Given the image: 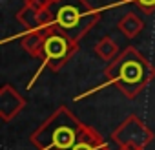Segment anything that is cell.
Returning a JSON list of instances; mask_svg holds the SVG:
<instances>
[{
	"instance_id": "cell-1",
	"label": "cell",
	"mask_w": 155,
	"mask_h": 150,
	"mask_svg": "<svg viewBox=\"0 0 155 150\" xmlns=\"http://www.w3.org/2000/svg\"><path fill=\"white\" fill-rule=\"evenodd\" d=\"M108 84L117 86L128 99H135L153 79L155 68L135 48H126L104 70Z\"/></svg>"
},
{
	"instance_id": "cell-2",
	"label": "cell",
	"mask_w": 155,
	"mask_h": 150,
	"mask_svg": "<svg viewBox=\"0 0 155 150\" xmlns=\"http://www.w3.org/2000/svg\"><path fill=\"white\" fill-rule=\"evenodd\" d=\"M86 126L68 106H58L29 135V141L37 150H73Z\"/></svg>"
},
{
	"instance_id": "cell-3",
	"label": "cell",
	"mask_w": 155,
	"mask_h": 150,
	"mask_svg": "<svg viewBox=\"0 0 155 150\" xmlns=\"http://www.w3.org/2000/svg\"><path fill=\"white\" fill-rule=\"evenodd\" d=\"M51 11L55 15L53 24L77 42H81L101 20V11L88 4V0H58L51 4Z\"/></svg>"
},
{
	"instance_id": "cell-4",
	"label": "cell",
	"mask_w": 155,
	"mask_h": 150,
	"mask_svg": "<svg viewBox=\"0 0 155 150\" xmlns=\"http://www.w3.org/2000/svg\"><path fill=\"white\" fill-rule=\"evenodd\" d=\"M77 51H79L77 40H73L69 35L60 31L55 24L46 28V44L40 57L44 66H48L51 71H58Z\"/></svg>"
},
{
	"instance_id": "cell-5",
	"label": "cell",
	"mask_w": 155,
	"mask_h": 150,
	"mask_svg": "<svg viewBox=\"0 0 155 150\" xmlns=\"http://www.w3.org/2000/svg\"><path fill=\"white\" fill-rule=\"evenodd\" d=\"M111 141L117 143L119 146L126 148H135V150H144L151 141H153V132L146 123H142L137 115H128L113 132H111Z\"/></svg>"
},
{
	"instance_id": "cell-6",
	"label": "cell",
	"mask_w": 155,
	"mask_h": 150,
	"mask_svg": "<svg viewBox=\"0 0 155 150\" xmlns=\"http://www.w3.org/2000/svg\"><path fill=\"white\" fill-rule=\"evenodd\" d=\"M24 106H26V99L11 84H4L0 88V117L4 123L15 119Z\"/></svg>"
},
{
	"instance_id": "cell-7",
	"label": "cell",
	"mask_w": 155,
	"mask_h": 150,
	"mask_svg": "<svg viewBox=\"0 0 155 150\" xmlns=\"http://www.w3.org/2000/svg\"><path fill=\"white\" fill-rule=\"evenodd\" d=\"M17 20L29 31V29H40L46 26H51L55 22V15L49 9H35L24 4V8L17 13Z\"/></svg>"
},
{
	"instance_id": "cell-8",
	"label": "cell",
	"mask_w": 155,
	"mask_h": 150,
	"mask_svg": "<svg viewBox=\"0 0 155 150\" xmlns=\"http://www.w3.org/2000/svg\"><path fill=\"white\" fill-rule=\"evenodd\" d=\"M48 28V26H46ZM46 28H40V29H29L20 44L24 48L26 53H29V57H35V59H40L42 57V51H44V44H46Z\"/></svg>"
},
{
	"instance_id": "cell-9",
	"label": "cell",
	"mask_w": 155,
	"mask_h": 150,
	"mask_svg": "<svg viewBox=\"0 0 155 150\" xmlns=\"http://www.w3.org/2000/svg\"><path fill=\"white\" fill-rule=\"evenodd\" d=\"M73 150H111V148L108 143H104L99 132H95L91 126H86Z\"/></svg>"
},
{
	"instance_id": "cell-10",
	"label": "cell",
	"mask_w": 155,
	"mask_h": 150,
	"mask_svg": "<svg viewBox=\"0 0 155 150\" xmlns=\"http://www.w3.org/2000/svg\"><path fill=\"white\" fill-rule=\"evenodd\" d=\"M144 24L142 20L135 15V13H126L120 20H119V29L128 37V39H135L140 31H142Z\"/></svg>"
},
{
	"instance_id": "cell-11",
	"label": "cell",
	"mask_w": 155,
	"mask_h": 150,
	"mask_svg": "<svg viewBox=\"0 0 155 150\" xmlns=\"http://www.w3.org/2000/svg\"><path fill=\"white\" fill-rule=\"evenodd\" d=\"M95 53H97L102 60L111 62V60L117 59V55H119V46L115 44V40H113L111 37H104L102 40H99V42L95 44Z\"/></svg>"
},
{
	"instance_id": "cell-12",
	"label": "cell",
	"mask_w": 155,
	"mask_h": 150,
	"mask_svg": "<svg viewBox=\"0 0 155 150\" xmlns=\"http://www.w3.org/2000/svg\"><path fill=\"white\" fill-rule=\"evenodd\" d=\"M133 2L140 8L144 15H153L155 13V0H133Z\"/></svg>"
},
{
	"instance_id": "cell-13",
	"label": "cell",
	"mask_w": 155,
	"mask_h": 150,
	"mask_svg": "<svg viewBox=\"0 0 155 150\" xmlns=\"http://www.w3.org/2000/svg\"><path fill=\"white\" fill-rule=\"evenodd\" d=\"M24 4L29 6V8H35V9H49L51 0H26Z\"/></svg>"
},
{
	"instance_id": "cell-14",
	"label": "cell",
	"mask_w": 155,
	"mask_h": 150,
	"mask_svg": "<svg viewBox=\"0 0 155 150\" xmlns=\"http://www.w3.org/2000/svg\"><path fill=\"white\" fill-rule=\"evenodd\" d=\"M119 150H135V148H126V146H119Z\"/></svg>"
},
{
	"instance_id": "cell-15",
	"label": "cell",
	"mask_w": 155,
	"mask_h": 150,
	"mask_svg": "<svg viewBox=\"0 0 155 150\" xmlns=\"http://www.w3.org/2000/svg\"><path fill=\"white\" fill-rule=\"evenodd\" d=\"M55 2H58V0H51V4H55Z\"/></svg>"
},
{
	"instance_id": "cell-16",
	"label": "cell",
	"mask_w": 155,
	"mask_h": 150,
	"mask_svg": "<svg viewBox=\"0 0 155 150\" xmlns=\"http://www.w3.org/2000/svg\"><path fill=\"white\" fill-rule=\"evenodd\" d=\"M122 2H130V0H122ZM131 2H133V0H131Z\"/></svg>"
}]
</instances>
